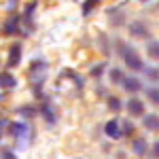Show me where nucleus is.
<instances>
[{
    "mask_svg": "<svg viewBox=\"0 0 159 159\" xmlns=\"http://www.w3.org/2000/svg\"><path fill=\"white\" fill-rule=\"evenodd\" d=\"M45 76H47V64L45 61H34L28 68V79L32 81V87L38 96H40V85L45 83Z\"/></svg>",
    "mask_w": 159,
    "mask_h": 159,
    "instance_id": "obj_1",
    "label": "nucleus"
},
{
    "mask_svg": "<svg viewBox=\"0 0 159 159\" xmlns=\"http://www.w3.org/2000/svg\"><path fill=\"white\" fill-rule=\"evenodd\" d=\"M9 132H11L13 138H17L19 147L24 148L28 144V134H30V127L25 123H9Z\"/></svg>",
    "mask_w": 159,
    "mask_h": 159,
    "instance_id": "obj_2",
    "label": "nucleus"
},
{
    "mask_svg": "<svg viewBox=\"0 0 159 159\" xmlns=\"http://www.w3.org/2000/svg\"><path fill=\"white\" fill-rule=\"evenodd\" d=\"M21 64V45L19 43H13L11 51H9V60H7V66L9 68H17Z\"/></svg>",
    "mask_w": 159,
    "mask_h": 159,
    "instance_id": "obj_3",
    "label": "nucleus"
},
{
    "mask_svg": "<svg viewBox=\"0 0 159 159\" xmlns=\"http://www.w3.org/2000/svg\"><path fill=\"white\" fill-rule=\"evenodd\" d=\"M127 112L134 115V117L144 115V104H142V100L140 98H129V102H127Z\"/></svg>",
    "mask_w": 159,
    "mask_h": 159,
    "instance_id": "obj_4",
    "label": "nucleus"
},
{
    "mask_svg": "<svg viewBox=\"0 0 159 159\" xmlns=\"http://www.w3.org/2000/svg\"><path fill=\"white\" fill-rule=\"evenodd\" d=\"M125 61H127V66H129L132 70H142V60L136 55L134 49H127V51H125Z\"/></svg>",
    "mask_w": 159,
    "mask_h": 159,
    "instance_id": "obj_5",
    "label": "nucleus"
},
{
    "mask_svg": "<svg viewBox=\"0 0 159 159\" xmlns=\"http://www.w3.org/2000/svg\"><path fill=\"white\" fill-rule=\"evenodd\" d=\"M104 132H106V136H108V138H115V140H117V138H121V134H123L121 129H119V123L115 121V119L106 123V127H104Z\"/></svg>",
    "mask_w": 159,
    "mask_h": 159,
    "instance_id": "obj_6",
    "label": "nucleus"
},
{
    "mask_svg": "<svg viewBox=\"0 0 159 159\" xmlns=\"http://www.w3.org/2000/svg\"><path fill=\"white\" fill-rule=\"evenodd\" d=\"M15 85H17V81H15V76L11 72H0V87L2 89H11Z\"/></svg>",
    "mask_w": 159,
    "mask_h": 159,
    "instance_id": "obj_7",
    "label": "nucleus"
},
{
    "mask_svg": "<svg viewBox=\"0 0 159 159\" xmlns=\"http://www.w3.org/2000/svg\"><path fill=\"white\" fill-rule=\"evenodd\" d=\"M17 30H19V17L13 15L11 19H7V24H4V34H15Z\"/></svg>",
    "mask_w": 159,
    "mask_h": 159,
    "instance_id": "obj_8",
    "label": "nucleus"
},
{
    "mask_svg": "<svg viewBox=\"0 0 159 159\" xmlns=\"http://www.w3.org/2000/svg\"><path fill=\"white\" fill-rule=\"evenodd\" d=\"M147 53L151 60H157L159 61V40H151L147 45Z\"/></svg>",
    "mask_w": 159,
    "mask_h": 159,
    "instance_id": "obj_9",
    "label": "nucleus"
},
{
    "mask_svg": "<svg viewBox=\"0 0 159 159\" xmlns=\"http://www.w3.org/2000/svg\"><path fill=\"white\" fill-rule=\"evenodd\" d=\"M129 30H132V34L134 36H147V25L142 24V21H134V24L129 25Z\"/></svg>",
    "mask_w": 159,
    "mask_h": 159,
    "instance_id": "obj_10",
    "label": "nucleus"
},
{
    "mask_svg": "<svg viewBox=\"0 0 159 159\" xmlns=\"http://www.w3.org/2000/svg\"><path fill=\"white\" fill-rule=\"evenodd\" d=\"M123 87L127 89V91H132V93H136L140 87H142V83L138 81V79H123Z\"/></svg>",
    "mask_w": 159,
    "mask_h": 159,
    "instance_id": "obj_11",
    "label": "nucleus"
},
{
    "mask_svg": "<svg viewBox=\"0 0 159 159\" xmlns=\"http://www.w3.org/2000/svg\"><path fill=\"white\" fill-rule=\"evenodd\" d=\"M144 125H147L151 132H157V129H159V117H157V115H147Z\"/></svg>",
    "mask_w": 159,
    "mask_h": 159,
    "instance_id": "obj_12",
    "label": "nucleus"
},
{
    "mask_svg": "<svg viewBox=\"0 0 159 159\" xmlns=\"http://www.w3.org/2000/svg\"><path fill=\"white\" fill-rule=\"evenodd\" d=\"M43 115L47 117V121H49V123L55 121V110H53V106H51L49 102H45V106H43Z\"/></svg>",
    "mask_w": 159,
    "mask_h": 159,
    "instance_id": "obj_13",
    "label": "nucleus"
},
{
    "mask_svg": "<svg viewBox=\"0 0 159 159\" xmlns=\"http://www.w3.org/2000/svg\"><path fill=\"white\" fill-rule=\"evenodd\" d=\"M110 81H112V83H123V72L117 70V68H112V70H110Z\"/></svg>",
    "mask_w": 159,
    "mask_h": 159,
    "instance_id": "obj_14",
    "label": "nucleus"
},
{
    "mask_svg": "<svg viewBox=\"0 0 159 159\" xmlns=\"http://www.w3.org/2000/svg\"><path fill=\"white\" fill-rule=\"evenodd\" d=\"M98 2H100V0H87L85 4H83V15H89V13H91V9H93Z\"/></svg>",
    "mask_w": 159,
    "mask_h": 159,
    "instance_id": "obj_15",
    "label": "nucleus"
},
{
    "mask_svg": "<svg viewBox=\"0 0 159 159\" xmlns=\"http://www.w3.org/2000/svg\"><path fill=\"white\" fill-rule=\"evenodd\" d=\"M147 142H144V140H136V153H140V155H142V153H144V151H147Z\"/></svg>",
    "mask_w": 159,
    "mask_h": 159,
    "instance_id": "obj_16",
    "label": "nucleus"
},
{
    "mask_svg": "<svg viewBox=\"0 0 159 159\" xmlns=\"http://www.w3.org/2000/svg\"><path fill=\"white\" fill-rule=\"evenodd\" d=\"M108 106L112 110H119V108H121V104H119V100H117V98H110L108 100Z\"/></svg>",
    "mask_w": 159,
    "mask_h": 159,
    "instance_id": "obj_17",
    "label": "nucleus"
},
{
    "mask_svg": "<svg viewBox=\"0 0 159 159\" xmlns=\"http://www.w3.org/2000/svg\"><path fill=\"white\" fill-rule=\"evenodd\" d=\"M147 93L153 98V102H159V91H157V89H148Z\"/></svg>",
    "mask_w": 159,
    "mask_h": 159,
    "instance_id": "obj_18",
    "label": "nucleus"
},
{
    "mask_svg": "<svg viewBox=\"0 0 159 159\" xmlns=\"http://www.w3.org/2000/svg\"><path fill=\"white\" fill-rule=\"evenodd\" d=\"M4 159H15V155H11V153H7V155H4Z\"/></svg>",
    "mask_w": 159,
    "mask_h": 159,
    "instance_id": "obj_19",
    "label": "nucleus"
},
{
    "mask_svg": "<svg viewBox=\"0 0 159 159\" xmlns=\"http://www.w3.org/2000/svg\"><path fill=\"white\" fill-rule=\"evenodd\" d=\"M0 100H2V96H0Z\"/></svg>",
    "mask_w": 159,
    "mask_h": 159,
    "instance_id": "obj_20",
    "label": "nucleus"
}]
</instances>
